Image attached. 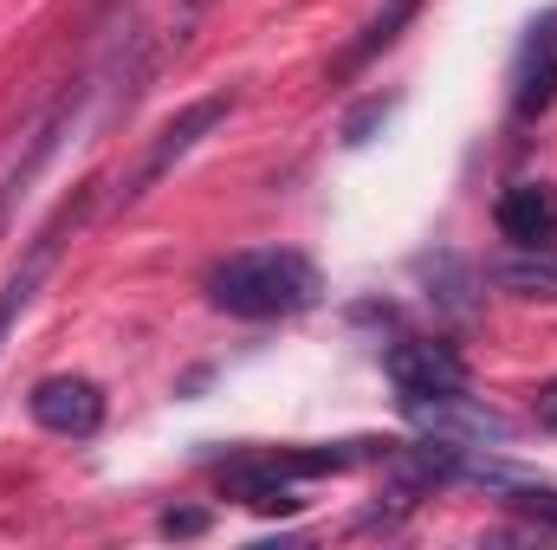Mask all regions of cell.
I'll use <instances>...</instances> for the list:
<instances>
[{
    "mask_svg": "<svg viewBox=\"0 0 557 550\" xmlns=\"http://www.w3.org/2000/svg\"><path fill=\"white\" fill-rule=\"evenodd\" d=\"M201 291L214 311H227L240 324H278V317H298L324 298V273L298 247H240V253L208 266Z\"/></svg>",
    "mask_w": 557,
    "mask_h": 550,
    "instance_id": "1",
    "label": "cell"
},
{
    "mask_svg": "<svg viewBox=\"0 0 557 550\" xmlns=\"http://www.w3.org/2000/svg\"><path fill=\"white\" fill-rule=\"evenodd\" d=\"M383 376H389L396 402L416 414L421 427H460L467 421L473 434L506 440V421L473 402V383H467V363H460L454 343H441V337H396L383 350Z\"/></svg>",
    "mask_w": 557,
    "mask_h": 550,
    "instance_id": "2",
    "label": "cell"
},
{
    "mask_svg": "<svg viewBox=\"0 0 557 550\" xmlns=\"http://www.w3.org/2000/svg\"><path fill=\"white\" fill-rule=\"evenodd\" d=\"M234 104H240L234 91H208V98L182 104V111H175V117H169V124L149 137V149L137 155V168L117 182L111 208H137V201L149 195V188H156V182H162V175H169V168H175V162H188V155L201 149V137H208V130H221V124L234 117Z\"/></svg>",
    "mask_w": 557,
    "mask_h": 550,
    "instance_id": "3",
    "label": "cell"
},
{
    "mask_svg": "<svg viewBox=\"0 0 557 550\" xmlns=\"http://www.w3.org/2000/svg\"><path fill=\"white\" fill-rule=\"evenodd\" d=\"M91 201H98V182H78L72 188V201L26 240V260L13 266V278L0 285V350H7V337H13V324L33 311V298L46 291V278H52V266H59V253L72 247V234L91 221Z\"/></svg>",
    "mask_w": 557,
    "mask_h": 550,
    "instance_id": "4",
    "label": "cell"
},
{
    "mask_svg": "<svg viewBox=\"0 0 557 550\" xmlns=\"http://www.w3.org/2000/svg\"><path fill=\"white\" fill-rule=\"evenodd\" d=\"M26 409H33V421L46 434H59V440H91L104 427L111 402H104V389L91 376H46V383H33Z\"/></svg>",
    "mask_w": 557,
    "mask_h": 550,
    "instance_id": "5",
    "label": "cell"
},
{
    "mask_svg": "<svg viewBox=\"0 0 557 550\" xmlns=\"http://www.w3.org/2000/svg\"><path fill=\"white\" fill-rule=\"evenodd\" d=\"M552 104H557V7L525 26L519 59H512V117L539 124Z\"/></svg>",
    "mask_w": 557,
    "mask_h": 550,
    "instance_id": "6",
    "label": "cell"
},
{
    "mask_svg": "<svg viewBox=\"0 0 557 550\" xmlns=\"http://www.w3.org/2000/svg\"><path fill=\"white\" fill-rule=\"evenodd\" d=\"M493 227L506 247H557V188L552 182H512L493 201Z\"/></svg>",
    "mask_w": 557,
    "mask_h": 550,
    "instance_id": "7",
    "label": "cell"
},
{
    "mask_svg": "<svg viewBox=\"0 0 557 550\" xmlns=\"http://www.w3.org/2000/svg\"><path fill=\"white\" fill-rule=\"evenodd\" d=\"M486 278L512 298H557V247H512V260L486 266Z\"/></svg>",
    "mask_w": 557,
    "mask_h": 550,
    "instance_id": "8",
    "label": "cell"
},
{
    "mask_svg": "<svg viewBox=\"0 0 557 550\" xmlns=\"http://www.w3.org/2000/svg\"><path fill=\"white\" fill-rule=\"evenodd\" d=\"M65 124H72V104H59V111L33 130L26 162H13V168H7V182H0V234H7V221H13V208H20V195H26V182H33V175L46 168V155L59 149V130H65Z\"/></svg>",
    "mask_w": 557,
    "mask_h": 550,
    "instance_id": "9",
    "label": "cell"
},
{
    "mask_svg": "<svg viewBox=\"0 0 557 550\" xmlns=\"http://www.w3.org/2000/svg\"><path fill=\"white\" fill-rule=\"evenodd\" d=\"M506 505L539 532H557V486H506Z\"/></svg>",
    "mask_w": 557,
    "mask_h": 550,
    "instance_id": "10",
    "label": "cell"
},
{
    "mask_svg": "<svg viewBox=\"0 0 557 550\" xmlns=\"http://www.w3.org/2000/svg\"><path fill=\"white\" fill-rule=\"evenodd\" d=\"M389 111H396V98H370V104H363V111L344 124V142H350V149H363V142H370V130H376Z\"/></svg>",
    "mask_w": 557,
    "mask_h": 550,
    "instance_id": "11",
    "label": "cell"
},
{
    "mask_svg": "<svg viewBox=\"0 0 557 550\" xmlns=\"http://www.w3.org/2000/svg\"><path fill=\"white\" fill-rule=\"evenodd\" d=\"M162 532L169 538H195V532H208V512H162Z\"/></svg>",
    "mask_w": 557,
    "mask_h": 550,
    "instance_id": "12",
    "label": "cell"
},
{
    "mask_svg": "<svg viewBox=\"0 0 557 550\" xmlns=\"http://www.w3.org/2000/svg\"><path fill=\"white\" fill-rule=\"evenodd\" d=\"M532 414H539V427H557V383H545V389H539Z\"/></svg>",
    "mask_w": 557,
    "mask_h": 550,
    "instance_id": "13",
    "label": "cell"
}]
</instances>
